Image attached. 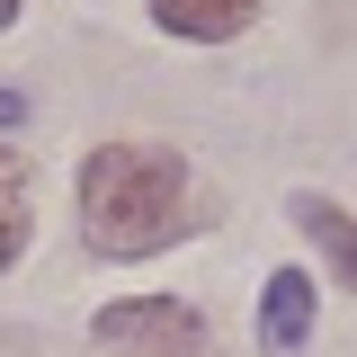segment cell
<instances>
[{"label":"cell","mask_w":357,"mask_h":357,"mask_svg":"<svg viewBox=\"0 0 357 357\" xmlns=\"http://www.w3.org/2000/svg\"><path fill=\"white\" fill-rule=\"evenodd\" d=\"M0 126H27V89H0Z\"/></svg>","instance_id":"obj_7"},{"label":"cell","mask_w":357,"mask_h":357,"mask_svg":"<svg viewBox=\"0 0 357 357\" xmlns=\"http://www.w3.org/2000/svg\"><path fill=\"white\" fill-rule=\"evenodd\" d=\"M188 206V161L161 143H98L81 161V232L107 259H152L178 241Z\"/></svg>","instance_id":"obj_1"},{"label":"cell","mask_w":357,"mask_h":357,"mask_svg":"<svg viewBox=\"0 0 357 357\" xmlns=\"http://www.w3.org/2000/svg\"><path fill=\"white\" fill-rule=\"evenodd\" d=\"M304 331H312V277L304 268H277L268 304H259V340L268 349H304Z\"/></svg>","instance_id":"obj_4"},{"label":"cell","mask_w":357,"mask_h":357,"mask_svg":"<svg viewBox=\"0 0 357 357\" xmlns=\"http://www.w3.org/2000/svg\"><path fill=\"white\" fill-rule=\"evenodd\" d=\"M250 9L259 0H152V18L170 27V36H197V45H223L250 27Z\"/></svg>","instance_id":"obj_5"},{"label":"cell","mask_w":357,"mask_h":357,"mask_svg":"<svg viewBox=\"0 0 357 357\" xmlns=\"http://www.w3.org/2000/svg\"><path fill=\"white\" fill-rule=\"evenodd\" d=\"M89 331H98V349H116V357H206V321L188 304H170V295L107 304Z\"/></svg>","instance_id":"obj_2"},{"label":"cell","mask_w":357,"mask_h":357,"mask_svg":"<svg viewBox=\"0 0 357 357\" xmlns=\"http://www.w3.org/2000/svg\"><path fill=\"white\" fill-rule=\"evenodd\" d=\"M27 232H36V170L18 143H0V268H18Z\"/></svg>","instance_id":"obj_3"},{"label":"cell","mask_w":357,"mask_h":357,"mask_svg":"<svg viewBox=\"0 0 357 357\" xmlns=\"http://www.w3.org/2000/svg\"><path fill=\"white\" fill-rule=\"evenodd\" d=\"M9 18H18V0H0V27H9Z\"/></svg>","instance_id":"obj_8"},{"label":"cell","mask_w":357,"mask_h":357,"mask_svg":"<svg viewBox=\"0 0 357 357\" xmlns=\"http://www.w3.org/2000/svg\"><path fill=\"white\" fill-rule=\"evenodd\" d=\"M286 215H295V223H304V232H312V241H321V259L340 268V286H357V223L340 215L331 197H295Z\"/></svg>","instance_id":"obj_6"}]
</instances>
